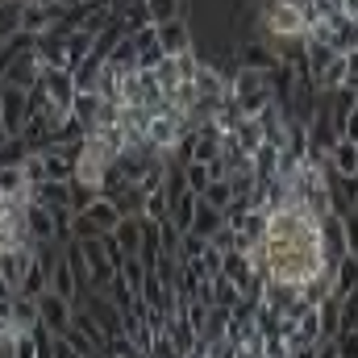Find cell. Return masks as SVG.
Listing matches in <instances>:
<instances>
[{"instance_id": "6da1fadb", "label": "cell", "mask_w": 358, "mask_h": 358, "mask_svg": "<svg viewBox=\"0 0 358 358\" xmlns=\"http://www.w3.org/2000/svg\"><path fill=\"white\" fill-rule=\"evenodd\" d=\"M255 263L263 279L296 283V287H308L313 279H321L329 267L321 217L308 204L267 208V229H263V246L255 250Z\"/></svg>"}, {"instance_id": "7a4b0ae2", "label": "cell", "mask_w": 358, "mask_h": 358, "mask_svg": "<svg viewBox=\"0 0 358 358\" xmlns=\"http://www.w3.org/2000/svg\"><path fill=\"white\" fill-rule=\"evenodd\" d=\"M308 34V13H304V0H267L263 8V38L283 55L292 42H304Z\"/></svg>"}, {"instance_id": "3957f363", "label": "cell", "mask_w": 358, "mask_h": 358, "mask_svg": "<svg viewBox=\"0 0 358 358\" xmlns=\"http://www.w3.org/2000/svg\"><path fill=\"white\" fill-rule=\"evenodd\" d=\"M229 100H234L246 117H259L267 104H275V84H271V71L242 67V71L229 80Z\"/></svg>"}, {"instance_id": "277c9868", "label": "cell", "mask_w": 358, "mask_h": 358, "mask_svg": "<svg viewBox=\"0 0 358 358\" xmlns=\"http://www.w3.org/2000/svg\"><path fill=\"white\" fill-rule=\"evenodd\" d=\"M38 88L46 92L50 108L71 113V100H76V76H71L67 67H46V71H42V80H38Z\"/></svg>"}, {"instance_id": "5b68a950", "label": "cell", "mask_w": 358, "mask_h": 358, "mask_svg": "<svg viewBox=\"0 0 358 358\" xmlns=\"http://www.w3.org/2000/svg\"><path fill=\"white\" fill-rule=\"evenodd\" d=\"M38 317H42V325H50L55 334H67V329H71V317H76V300H67V296H59L55 287H46V292L38 296Z\"/></svg>"}, {"instance_id": "8992f818", "label": "cell", "mask_w": 358, "mask_h": 358, "mask_svg": "<svg viewBox=\"0 0 358 358\" xmlns=\"http://www.w3.org/2000/svg\"><path fill=\"white\" fill-rule=\"evenodd\" d=\"M196 67H200V63H196V55H192V50H183V55H163L155 71H159V84H163V92L171 96L179 84L196 80Z\"/></svg>"}, {"instance_id": "52a82bcc", "label": "cell", "mask_w": 358, "mask_h": 358, "mask_svg": "<svg viewBox=\"0 0 358 358\" xmlns=\"http://www.w3.org/2000/svg\"><path fill=\"white\" fill-rule=\"evenodd\" d=\"M42 59H38V50H21L13 63H8V71H4V80L0 84H8V88H38V80H42Z\"/></svg>"}, {"instance_id": "ba28073f", "label": "cell", "mask_w": 358, "mask_h": 358, "mask_svg": "<svg viewBox=\"0 0 358 358\" xmlns=\"http://www.w3.org/2000/svg\"><path fill=\"white\" fill-rule=\"evenodd\" d=\"M29 121V92L25 88H8L4 84V100H0V125L8 134H21Z\"/></svg>"}, {"instance_id": "9c48e42d", "label": "cell", "mask_w": 358, "mask_h": 358, "mask_svg": "<svg viewBox=\"0 0 358 358\" xmlns=\"http://www.w3.org/2000/svg\"><path fill=\"white\" fill-rule=\"evenodd\" d=\"M159 46H163V55H183V50H192V25H187L183 17L163 21V25H159Z\"/></svg>"}, {"instance_id": "30bf717a", "label": "cell", "mask_w": 358, "mask_h": 358, "mask_svg": "<svg viewBox=\"0 0 358 358\" xmlns=\"http://www.w3.org/2000/svg\"><path fill=\"white\" fill-rule=\"evenodd\" d=\"M113 238H117V246H121L125 255H142L146 221H142V217H121V221H117V229H113Z\"/></svg>"}, {"instance_id": "8fae6325", "label": "cell", "mask_w": 358, "mask_h": 358, "mask_svg": "<svg viewBox=\"0 0 358 358\" xmlns=\"http://www.w3.org/2000/svg\"><path fill=\"white\" fill-rule=\"evenodd\" d=\"M221 229H225V208H213V204L200 196L196 217H192V234H200V238H217Z\"/></svg>"}, {"instance_id": "7c38bea8", "label": "cell", "mask_w": 358, "mask_h": 358, "mask_svg": "<svg viewBox=\"0 0 358 358\" xmlns=\"http://www.w3.org/2000/svg\"><path fill=\"white\" fill-rule=\"evenodd\" d=\"M242 67H255V71H275V67H279V50L271 46L267 38H263V42H246V46H242Z\"/></svg>"}, {"instance_id": "4fadbf2b", "label": "cell", "mask_w": 358, "mask_h": 358, "mask_svg": "<svg viewBox=\"0 0 358 358\" xmlns=\"http://www.w3.org/2000/svg\"><path fill=\"white\" fill-rule=\"evenodd\" d=\"M84 213H88L92 221H96V229H100V234L117 229V221H121V208H117V204H113V196H104V192H100V196L92 200Z\"/></svg>"}, {"instance_id": "5bb4252c", "label": "cell", "mask_w": 358, "mask_h": 358, "mask_svg": "<svg viewBox=\"0 0 358 358\" xmlns=\"http://www.w3.org/2000/svg\"><path fill=\"white\" fill-rule=\"evenodd\" d=\"M346 84H350V59H346V55H334L329 67L317 76V88L321 92H338V88H346Z\"/></svg>"}, {"instance_id": "9a60e30c", "label": "cell", "mask_w": 358, "mask_h": 358, "mask_svg": "<svg viewBox=\"0 0 358 358\" xmlns=\"http://www.w3.org/2000/svg\"><path fill=\"white\" fill-rule=\"evenodd\" d=\"M196 204H200V192H192V187H183L179 196H171V221L179 225V234H187V229H192Z\"/></svg>"}, {"instance_id": "2e32d148", "label": "cell", "mask_w": 358, "mask_h": 358, "mask_svg": "<svg viewBox=\"0 0 358 358\" xmlns=\"http://www.w3.org/2000/svg\"><path fill=\"white\" fill-rule=\"evenodd\" d=\"M142 217H146V221L171 217V192H167V183H159V187H150V192L142 196Z\"/></svg>"}, {"instance_id": "e0dca14e", "label": "cell", "mask_w": 358, "mask_h": 358, "mask_svg": "<svg viewBox=\"0 0 358 358\" xmlns=\"http://www.w3.org/2000/svg\"><path fill=\"white\" fill-rule=\"evenodd\" d=\"M358 287V259L355 255H342L338 263H334V292L329 296H346V292H355Z\"/></svg>"}, {"instance_id": "ac0fdd59", "label": "cell", "mask_w": 358, "mask_h": 358, "mask_svg": "<svg viewBox=\"0 0 358 358\" xmlns=\"http://www.w3.org/2000/svg\"><path fill=\"white\" fill-rule=\"evenodd\" d=\"M329 167H334L338 176H358V146L350 138H342V142L329 150Z\"/></svg>"}, {"instance_id": "d6986e66", "label": "cell", "mask_w": 358, "mask_h": 358, "mask_svg": "<svg viewBox=\"0 0 358 358\" xmlns=\"http://www.w3.org/2000/svg\"><path fill=\"white\" fill-rule=\"evenodd\" d=\"M29 155H34V142H29L25 134H13V138L0 146V167H21Z\"/></svg>"}, {"instance_id": "ffe728a7", "label": "cell", "mask_w": 358, "mask_h": 358, "mask_svg": "<svg viewBox=\"0 0 358 358\" xmlns=\"http://www.w3.org/2000/svg\"><path fill=\"white\" fill-rule=\"evenodd\" d=\"M92 42H96V34H88V29H71V34H67V71H76V67L88 59Z\"/></svg>"}, {"instance_id": "44dd1931", "label": "cell", "mask_w": 358, "mask_h": 358, "mask_svg": "<svg viewBox=\"0 0 358 358\" xmlns=\"http://www.w3.org/2000/svg\"><path fill=\"white\" fill-rule=\"evenodd\" d=\"M200 196H204L213 208H229V204H234V183H229V179H213Z\"/></svg>"}, {"instance_id": "7402d4cb", "label": "cell", "mask_w": 358, "mask_h": 358, "mask_svg": "<svg viewBox=\"0 0 358 358\" xmlns=\"http://www.w3.org/2000/svg\"><path fill=\"white\" fill-rule=\"evenodd\" d=\"M208 242H213V238H200V234H192V229H187V234H179V259H183V263H192V259H204Z\"/></svg>"}, {"instance_id": "603a6c76", "label": "cell", "mask_w": 358, "mask_h": 358, "mask_svg": "<svg viewBox=\"0 0 358 358\" xmlns=\"http://www.w3.org/2000/svg\"><path fill=\"white\" fill-rule=\"evenodd\" d=\"M146 13H150L155 25H163V21H171V17L183 13V0H146Z\"/></svg>"}, {"instance_id": "cb8c5ba5", "label": "cell", "mask_w": 358, "mask_h": 358, "mask_svg": "<svg viewBox=\"0 0 358 358\" xmlns=\"http://www.w3.org/2000/svg\"><path fill=\"white\" fill-rule=\"evenodd\" d=\"M346 250L358 259V208L346 213Z\"/></svg>"}, {"instance_id": "d4e9b609", "label": "cell", "mask_w": 358, "mask_h": 358, "mask_svg": "<svg viewBox=\"0 0 358 358\" xmlns=\"http://www.w3.org/2000/svg\"><path fill=\"white\" fill-rule=\"evenodd\" d=\"M342 138H350V142H358V104L346 113V129H342Z\"/></svg>"}, {"instance_id": "484cf974", "label": "cell", "mask_w": 358, "mask_h": 358, "mask_svg": "<svg viewBox=\"0 0 358 358\" xmlns=\"http://www.w3.org/2000/svg\"><path fill=\"white\" fill-rule=\"evenodd\" d=\"M8 138H13V134H8V129H4V125H0V146H4V142H8Z\"/></svg>"}, {"instance_id": "4316f807", "label": "cell", "mask_w": 358, "mask_h": 358, "mask_svg": "<svg viewBox=\"0 0 358 358\" xmlns=\"http://www.w3.org/2000/svg\"><path fill=\"white\" fill-rule=\"evenodd\" d=\"M355 96H358V84H355Z\"/></svg>"}, {"instance_id": "83f0119b", "label": "cell", "mask_w": 358, "mask_h": 358, "mask_svg": "<svg viewBox=\"0 0 358 358\" xmlns=\"http://www.w3.org/2000/svg\"><path fill=\"white\" fill-rule=\"evenodd\" d=\"M355 146H358V142H355Z\"/></svg>"}, {"instance_id": "f1b7e54d", "label": "cell", "mask_w": 358, "mask_h": 358, "mask_svg": "<svg viewBox=\"0 0 358 358\" xmlns=\"http://www.w3.org/2000/svg\"><path fill=\"white\" fill-rule=\"evenodd\" d=\"M355 208H358V204H355Z\"/></svg>"}]
</instances>
